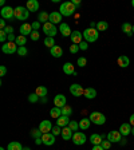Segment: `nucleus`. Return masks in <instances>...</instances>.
<instances>
[{
    "label": "nucleus",
    "instance_id": "obj_55",
    "mask_svg": "<svg viewBox=\"0 0 134 150\" xmlns=\"http://www.w3.org/2000/svg\"><path fill=\"white\" fill-rule=\"evenodd\" d=\"M93 150H105V149H103V147L101 146V145H97V146H94V147H93Z\"/></svg>",
    "mask_w": 134,
    "mask_h": 150
},
{
    "label": "nucleus",
    "instance_id": "obj_14",
    "mask_svg": "<svg viewBox=\"0 0 134 150\" xmlns=\"http://www.w3.org/2000/svg\"><path fill=\"white\" fill-rule=\"evenodd\" d=\"M131 129H133V126L130 125V123H122L121 126H119V133L122 134V137H128L129 134H131Z\"/></svg>",
    "mask_w": 134,
    "mask_h": 150
},
{
    "label": "nucleus",
    "instance_id": "obj_44",
    "mask_svg": "<svg viewBox=\"0 0 134 150\" xmlns=\"http://www.w3.org/2000/svg\"><path fill=\"white\" fill-rule=\"evenodd\" d=\"M101 146H102L105 150H109L110 146H111V142H110V141H107V139H103L102 144H101Z\"/></svg>",
    "mask_w": 134,
    "mask_h": 150
},
{
    "label": "nucleus",
    "instance_id": "obj_46",
    "mask_svg": "<svg viewBox=\"0 0 134 150\" xmlns=\"http://www.w3.org/2000/svg\"><path fill=\"white\" fill-rule=\"evenodd\" d=\"M7 38H8V35L6 34V31L4 30H0V42H6L7 40Z\"/></svg>",
    "mask_w": 134,
    "mask_h": 150
},
{
    "label": "nucleus",
    "instance_id": "obj_11",
    "mask_svg": "<svg viewBox=\"0 0 134 150\" xmlns=\"http://www.w3.org/2000/svg\"><path fill=\"white\" fill-rule=\"evenodd\" d=\"M66 102H67V99H66V97L63 94H58L54 98V105H55V107H59V109L66 106Z\"/></svg>",
    "mask_w": 134,
    "mask_h": 150
},
{
    "label": "nucleus",
    "instance_id": "obj_27",
    "mask_svg": "<svg viewBox=\"0 0 134 150\" xmlns=\"http://www.w3.org/2000/svg\"><path fill=\"white\" fill-rule=\"evenodd\" d=\"M38 22L43 23V24L48 23V22H50V13H47V12H44V11H42V12L38 15Z\"/></svg>",
    "mask_w": 134,
    "mask_h": 150
},
{
    "label": "nucleus",
    "instance_id": "obj_53",
    "mask_svg": "<svg viewBox=\"0 0 134 150\" xmlns=\"http://www.w3.org/2000/svg\"><path fill=\"white\" fill-rule=\"evenodd\" d=\"M15 40H16V38H15V35H13V34L8 35V42H15Z\"/></svg>",
    "mask_w": 134,
    "mask_h": 150
},
{
    "label": "nucleus",
    "instance_id": "obj_49",
    "mask_svg": "<svg viewBox=\"0 0 134 150\" xmlns=\"http://www.w3.org/2000/svg\"><path fill=\"white\" fill-rule=\"evenodd\" d=\"M7 74V67L6 66H0V76H4Z\"/></svg>",
    "mask_w": 134,
    "mask_h": 150
},
{
    "label": "nucleus",
    "instance_id": "obj_10",
    "mask_svg": "<svg viewBox=\"0 0 134 150\" xmlns=\"http://www.w3.org/2000/svg\"><path fill=\"white\" fill-rule=\"evenodd\" d=\"M86 139H87V137H86L84 133H82V131H77V133H74V135H72V142H74L75 145H83L84 142H86Z\"/></svg>",
    "mask_w": 134,
    "mask_h": 150
},
{
    "label": "nucleus",
    "instance_id": "obj_15",
    "mask_svg": "<svg viewBox=\"0 0 134 150\" xmlns=\"http://www.w3.org/2000/svg\"><path fill=\"white\" fill-rule=\"evenodd\" d=\"M71 43L72 44H81L82 42V39H83V34H82V32H79V31H72V34H71Z\"/></svg>",
    "mask_w": 134,
    "mask_h": 150
},
{
    "label": "nucleus",
    "instance_id": "obj_9",
    "mask_svg": "<svg viewBox=\"0 0 134 150\" xmlns=\"http://www.w3.org/2000/svg\"><path fill=\"white\" fill-rule=\"evenodd\" d=\"M0 13H1V18L3 19H12V18H15V8H12V7H9V6L3 7Z\"/></svg>",
    "mask_w": 134,
    "mask_h": 150
},
{
    "label": "nucleus",
    "instance_id": "obj_26",
    "mask_svg": "<svg viewBox=\"0 0 134 150\" xmlns=\"http://www.w3.org/2000/svg\"><path fill=\"white\" fill-rule=\"evenodd\" d=\"M69 123H70V118L66 115H62L56 119V125L60 126V127H66V126H69Z\"/></svg>",
    "mask_w": 134,
    "mask_h": 150
},
{
    "label": "nucleus",
    "instance_id": "obj_45",
    "mask_svg": "<svg viewBox=\"0 0 134 150\" xmlns=\"http://www.w3.org/2000/svg\"><path fill=\"white\" fill-rule=\"evenodd\" d=\"M79 50H81V48H79L78 44H71V46H70V52L71 54H77Z\"/></svg>",
    "mask_w": 134,
    "mask_h": 150
},
{
    "label": "nucleus",
    "instance_id": "obj_40",
    "mask_svg": "<svg viewBox=\"0 0 134 150\" xmlns=\"http://www.w3.org/2000/svg\"><path fill=\"white\" fill-rule=\"evenodd\" d=\"M69 127L71 129L72 131H77L79 129V123L78 122H75V121H70V123H69Z\"/></svg>",
    "mask_w": 134,
    "mask_h": 150
},
{
    "label": "nucleus",
    "instance_id": "obj_17",
    "mask_svg": "<svg viewBox=\"0 0 134 150\" xmlns=\"http://www.w3.org/2000/svg\"><path fill=\"white\" fill-rule=\"evenodd\" d=\"M50 23L52 24H62V13L55 11V12H51L50 13Z\"/></svg>",
    "mask_w": 134,
    "mask_h": 150
},
{
    "label": "nucleus",
    "instance_id": "obj_50",
    "mask_svg": "<svg viewBox=\"0 0 134 150\" xmlns=\"http://www.w3.org/2000/svg\"><path fill=\"white\" fill-rule=\"evenodd\" d=\"M4 31H6V34H7V35H11V34H13V28L11 27V25H7Z\"/></svg>",
    "mask_w": 134,
    "mask_h": 150
},
{
    "label": "nucleus",
    "instance_id": "obj_56",
    "mask_svg": "<svg viewBox=\"0 0 134 150\" xmlns=\"http://www.w3.org/2000/svg\"><path fill=\"white\" fill-rule=\"evenodd\" d=\"M35 144H36V145L43 144V141H42V138H38V139H35Z\"/></svg>",
    "mask_w": 134,
    "mask_h": 150
},
{
    "label": "nucleus",
    "instance_id": "obj_24",
    "mask_svg": "<svg viewBox=\"0 0 134 150\" xmlns=\"http://www.w3.org/2000/svg\"><path fill=\"white\" fill-rule=\"evenodd\" d=\"M50 54L54 56V58H60V56L63 55L62 47H60V46H56V44H55V46H54L50 50Z\"/></svg>",
    "mask_w": 134,
    "mask_h": 150
},
{
    "label": "nucleus",
    "instance_id": "obj_37",
    "mask_svg": "<svg viewBox=\"0 0 134 150\" xmlns=\"http://www.w3.org/2000/svg\"><path fill=\"white\" fill-rule=\"evenodd\" d=\"M72 114V107L67 106L66 105L65 107H62V115H66V117H70Z\"/></svg>",
    "mask_w": 134,
    "mask_h": 150
},
{
    "label": "nucleus",
    "instance_id": "obj_39",
    "mask_svg": "<svg viewBox=\"0 0 134 150\" xmlns=\"http://www.w3.org/2000/svg\"><path fill=\"white\" fill-rule=\"evenodd\" d=\"M77 63H78L79 67H84V66L87 64V59L84 58V56H81V58H78V60H77Z\"/></svg>",
    "mask_w": 134,
    "mask_h": 150
},
{
    "label": "nucleus",
    "instance_id": "obj_12",
    "mask_svg": "<svg viewBox=\"0 0 134 150\" xmlns=\"http://www.w3.org/2000/svg\"><path fill=\"white\" fill-rule=\"evenodd\" d=\"M52 127L54 126L51 125V122L47 121V119L42 121L40 125H39V129H40V131L43 133V134H46V133H51V131H52Z\"/></svg>",
    "mask_w": 134,
    "mask_h": 150
},
{
    "label": "nucleus",
    "instance_id": "obj_61",
    "mask_svg": "<svg viewBox=\"0 0 134 150\" xmlns=\"http://www.w3.org/2000/svg\"><path fill=\"white\" fill-rule=\"evenodd\" d=\"M0 150H6V149H4V147H0Z\"/></svg>",
    "mask_w": 134,
    "mask_h": 150
},
{
    "label": "nucleus",
    "instance_id": "obj_33",
    "mask_svg": "<svg viewBox=\"0 0 134 150\" xmlns=\"http://www.w3.org/2000/svg\"><path fill=\"white\" fill-rule=\"evenodd\" d=\"M35 93L38 94V97L39 98H44L47 95V88L44 87V86H39V87H36Z\"/></svg>",
    "mask_w": 134,
    "mask_h": 150
},
{
    "label": "nucleus",
    "instance_id": "obj_21",
    "mask_svg": "<svg viewBox=\"0 0 134 150\" xmlns=\"http://www.w3.org/2000/svg\"><path fill=\"white\" fill-rule=\"evenodd\" d=\"M72 130L69 127V126H66V127H62V138L65 141H69V139H72Z\"/></svg>",
    "mask_w": 134,
    "mask_h": 150
},
{
    "label": "nucleus",
    "instance_id": "obj_28",
    "mask_svg": "<svg viewBox=\"0 0 134 150\" xmlns=\"http://www.w3.org/2000/svg\"><path fill=\"white\" fill-rule=\"evenodd\" d=\"M122 32H125L128 36H131L133 35V25L130 23H123L122 24Z\"/></svg>",
    "mask_w": 134,
    "mask_h": 150
},
{
    "label": "nucleus",
    "instance_id": "obj_38",
    "mask_svg": "<svg viewBox=\"0 0 134 150\" xmlns=\"http://www.w3.org/2000/svg\"><path fill=\"white\" fill-rule=\"evenodd\" d=\"M39 99H40V98L38 97V94H36V93L30 94V97H28V100H30V103H36Z\"/></svg>",
    "mask_w": 134,
    "mask_h": 150
},
{
    "label": "nucleus",
    "instance_id": "obj_52",
    "mask_svg": "<svg viewBox=\"0 0 134 150\" xmlns=\"http://www.w3.org/2000/svg\"><path fill=\"white\" fill-rule=\"evenodd\" d=\"M129 123H130V125L134 127V114H131V115H130V118H129Z\"/></svg>",
    "mask_w": 134,
    "mask_h": 150
},
{
    "label": "nucleus",
    "instance_id": "obj_59",
    "mask_svg": "<svg viewBox=\"0 0 134 150\" xmlns=\"http://www.w3.org/2000/svg\"><path fill=\"white\" fill-rule=\"evenodd\" d=\"M131 134H133V135H134V127H133V129H131Z\"/></svg>",
    "mask_w": 134,
    "mask_h": 150
},
{
    "label": "nucleus",
    "instance_id": "obj_36",
    "mask_svg": "<svg viewBox=\"0 0 134 150\" xmlns=\"http://www.w3.org/2000/svg\"><path fill=\"white\" fill-rule=\"evenodd\" d=\"M44 46L48 47V48L51 50V48L55 46V40H54V38H48V36H47L46 39H44Z\"/></svg>",
    "mask_w": 134,
    "mask_h": 150
},
{
    "label": "nucleus",
    "instance_id": "obj_7",
    "mask_svg": "<svg viewBox=\"0 0 134 150\" xmlns=\"http://www.w3.org/2000/svg\"><path fill=\"white\" fill-rule=\"evenodd\" d=\"M106 139L110 141L111 144H118V142H121V139H122V134L119 133V130L118 131L113 130V131H110L109 134H107Z\"/></svg>",
    "mask_w": 134,
    "mask_h": 150
},
{
    "label": "nucleus",
    "instance_id": "obj_48",
    "mask_svg": "<svg viewBox=\"0 0 134 150\" xmlns=\"http://www.w3.org/2000/svg\"><path fill=\"white\" fill-rule=\"evenodd\" d=\"M31 25H32V30H34V31H38V30L40 28V23L39 22H34Z\"/></svg>",
    "mask_w": 134,
    "mask_h": 150
},
{
    "label": "nucleus",
    "instance_id": "obj_22",
    "mask_svg": "<svg viewBox=\"0 0 134 150\" xmlns=\"http://www.w3.org/2000/svg\"><path fill=\"white\" fill-rule=\"evenodd\" d=\"M59 31L62 32L63 36H71V34H72V31L70 30V25L67 23H62L59 25Z\"/></svg>",
    "mask_w": 134,
    "mask_h": 150
},
{
    "label": "nucleus",
    "instance_id": "obj_1",
    "mask_svg": "<svg viewBox=\"0 0 134 150\" xmlns=\"http://www.w3.org/2000/svg\"><path fill=\"white\" fill-rule=\"evenodd\" d=\"M83 38L87 43H93V42L98 40V38H99V31H98L97 28H90L89 27L83 31Z\"/></svg>",
    "mask_w": 134,
    "mask_h": 150
},
{
    "label": "nucleus",
    "instance_id": "obj_3",
    "mask_svg": "<svg viewBox=\"0 0 134 150\" xmlns=\"http://www.w3.org/2000/svg\"><path fill=\"white\" fill-rule=\"evenodd\" d=\"M90 121L93 122V123H95V125H103L105 122H106V117L103 115L102 112L99 111H93L90 114Z\"/></svg>",
    "mask_w": 134,
    "mask_h": 150
},
{
    "label": "nucleus",
    "instance_id": "obj_16",
    "mask_svg": "<svg viewBox=\"0 0 134 150\" xmlns=\"http://www.w3.org/2000/svg\"><path fill=\"white\" fill-rule=\"evenodd\" d=\"M32 25L30 24V23H23L22 25H20V35H23V36H27V35H31L32 34Z\"/></svg>",
    "mask_w": 134,
    "mask_h": 150
},
{
    "label": "nucleus",
    "instance_id": "obj_20",
    "mask_svg": "<svg viewBox=\"0 0 134 150\" xmlns=\"http://www.w3.org/2000/svg\"><path fill=\"white\" fill-rule=\"evenodd\" d=\"M26 7L30 12H36V11H39V1L38 0H28Z\"/></svg>",
    "mask_w": 134,
    "mask_h": 150
},
{
    "label": "nucleus",
    "instance_id": "obj_29",
    "mask_svg": "<svg viewBox=\"0 0 134 150\" xmlns=\"http://www.w3.org/2000/svg\"><path fill=\"white\" fill-rule=\"evenodd\" d=\"M90 125H91L90 118H82L81 122H79V129H82V130H87V129L90 127Z\"/></svg>",
    "mask_w": 134,
    "mask_h": 150
},
{
    "label": "nucleus",
    "instance_id": "obj_62",
    "mask_svg": "<svg viewBox=\"0 0 134 150\" xmlns=\"http://www.w3.org/2000/svg\"><path fill=\"white\" fill-rule=\"evenodd\" d=\"M133 34H134V25H133Z\"/></svg>",
    "mask_w": 134,
    "mask_h": 150
},
{
    "label": "nucleus",
    "instance_id": "obj_60",
    "mask_svg": "<svg viewBox=\"0 0 134 150\" xmlns=\"http://www.w3.org/2000/svg\"><path fill=\"white\" fill-rule=\"evenodd\" d=\"M131 6H133V7H134V0H133V1H131Z\"/></svg>",
    "mask_w": 134,
    "mask_h": 150
},
{
    "label": "nucleus",
    "instance_id": "obj_23",
    "mask_svg": "<svg viewBox=\"0 0 134 150\" xmlns=\"http://www.w3.org/2000/svg\"><path fill=\"white\" fill-rule=\"evenodd\" d=\"M63 72H65V74H67V75H74L75 74L74 64H72V63H70V62L65 63V64H63Z\"/></svg>",
    "mask_w": 134,
    "mask_h": 150
},
{
    "label": "nucleus",
    "instance_id": "obj_19",
    "mask_svg": "<svg viewBox=\"0 0 134 150\" xmlns=\"http://www.w3.org/2000/svg\"><path fill=\"white\" fill-rule=\"evenodd\" d=\"M103 139H105V135H99V134H97V133H94V134L90 135V142L94 145V146L101 145Z\"/></svg>",
    "mask_w": 134,
    "mask_h": 150
},
{
    "label": "nucleus",
    "instance_id": "obj_31",
    "mask_svg": "<svg viewBox=\"0 0 134 150\" xmlns=\"http://www.w3.org/2000/svg\"><path fill=\"white\" fill-rule=\"evenodd\" d=\"M15 43H16V46L18 47H24L26 43H27V38L23 36V35H19V36H16Z\"/></svg>",
    "mask_w": 134,
    "mask_h": 150
},
{
    "label": "nucleus",
    "instance_id": "obj_2",
    "mask_svg": "<svg viewBox=\"0 0 134 150\" xmlns=\"http://www.w3.org/2000/svg\"><path fill=\"white\" fill-rule=\"evenodd\" d=\"M75 11H77V7L72 4V1H65L60 4L59 12L62 13V16H71L74 15Z\"/></svg>",
    "mask_w": 134,
    "mask_h": 150
},
{
    "label": "nucleus",
    "instance_id": "obj_42",
    "mask_svg": "<svg viewBox=\"0 0 134 150\" xmlns=\"http://www.w3.org/2000/svg\"><path fill=\"white\" fill-rule=\"evenodd\" d=\"M27 52H28V50L26 48V46L24 47H19L18 48V55L19 56H26L27 55Z\"/></svg>",
    "mask_w": 134,
    "mask_h": 150
},
{
    "label": "nucleus",
    "instance_id": "obj_13",
    "mask_svg": "<svg viewBox=\"0 0 134 150\" xmlns=\"http://www.w3.org/2000/svg\"><path fill=\"white\" fill-rule=\"evenodd\" d=\"M42 141H43L44 145L51 146V145L55 144V135H54L52 133H46V134L42 135Z\"/></svg>",
    "mask_w": 134,
    "mask_h": 150
},
{
    "label": "nucleus",
    "instance_id": "obj_43",
    "mask_svg": "<svg viewBox=\"0 0 134 150\" xmlns=\"http://www.w3.org/2000/svg\"><path fill=\"white\" fill-rule=\"evenodd\" d=\"M51 133H52V134L56 137V135L62 134V129H60V126L56 125V126H54V127H52V131H51Z\"/></svg>",
    "mask_w": 134,
    "mask_h": 150
},
{
    "label": "nucleus",
    "instance_id": "obj_8",
    "mask_svg": "<svg viewBox=\"0 0 134 150\" xmlns=\"http://www.w3.org/2000/svg\"><path fill=\"white\" fill-rule=\"evenodd\" d=\"M70 93H71L74 97H82L84 94V88L78 83H72L71 86H70Z\"/></svg>",
    "mask_w": 134,
    "mask_h": 150
},
{
    "label": "nucleus",
    "instance_id": "obj_25",
    "mask_svg": "<svg viewBox=\"0 0 134 150\" xmlns=\"http://www.w3.org/2000/svg\"><path fill=\"white\" fill-rule=\"evenodd\" d=\"M84 97L87 98V99H94V98L97 97V90L93 87H87V88H84V94H83Z\"/></svg>",
    "mask_w": 134,
    "mask_h": 150
},
{
    "label": "nucleus",
    "instance_id": "obj_5",
    "mask_svg": "<svg viewBox=\"0 0 134 150\" xmlns=\"http://www.w3.org/2000/svg\"><path fill=\"white\" fill-rule=\"evenodd\" d=\"M43 32L48 38H54L56 34H58V28L55 27V24L48 22V23H46V24H43Z\"/></svg>",
    "mask_w": 134,
    "mask_h": 150
},
{
    "label": "nucleus",
    "instance_id": "obj_54",
    "mask_svg": "<svg viewBox=\"0 0 134 150\" xmlns=\"http://www.w3.org/2000/svg\"><path fill=\"white\" fill-rule=\"evenodd\" d=\"M72 4H74L75 7H79L81 6V1H79V0H72Z\"/></svg>",
    "mask_w": 134,
    "mask_h": 150
},
{
    "label": "nucleus",
    "instance_id": "obj_34",
    "mask_svg": "<svg viewBox=\"0 0 134 150\" xmlns=\"http://www.w3.org/2000/svg\"><path fill=\"white\" fill-rule=\"evenodd\" d=\"M30 134H31V137L34 138V139H38V138H42L43 133L40 131V129H32V130L30 131Z\"/></svg>",
    "mask_w": 134,
    "mask_h": 150
},
{
    "label": "nucleus",
    "instance_id": "obj_6",
    "mask_svg": "<svg viewBox=\"0 0 134 150\" xmlns=\"http://www.w3.org/2000/svg\"><path fill=\"white\" fill-rule=\"evenodd\" d=\"M18 48L19 47L16 46L15 42H7V43L3 44V47H1V51H3L4 54H15L18 52Z\"/></svg>",
    "mask_w": 134,
    "mask_h": 150
},
{
    "label": "nucleus",
    "instance_id": "obj_30",
    "mask_svg": "<svg viewBox=\"0 0 134 150\" xmlns=\"http://www.w3.org/2000/svg\"><path fill=\"white\" fill-rule=\"evenodd\" d=\"M50 115H51V118L58 119L59 117H62V109H59V107H52V109L50 110Z\"/></svg>",
    "mask_w": 134,
    "mask_h": 150
},
{
    "label": "nucleus",
    "instance_id": "obj_57",
    "mask_svg": "<svg viewBox=\"0 0 134 150\" xmlns=\"http://www.w3.org/2000/svg\"><path fill=\"white\" fill-rule=\"evenodd\" d=\"M90 28H97V23L91 22V23H90Z\"/></svg>",
    "mask_w": 134,
    "mask_h": 150
},
{
    "label": "nucleus",
    "instance_id": "obj_58",
    "mask_svg": "<svg viewBox=\"0 0 134 150\" xmlns=\"http://www.w3.org/2000/svg\"><path fill=\"white\" fill-rule=\"evenodd\" d=\"M23 150H31L30 147H23Z\"/></svg>",
    "mask_w": 134,
    "mask_h": 150
},
{
    "label": "nucleus",
    "instance_id": "obj_51",
    "mask_svg": "<svg viewBox=\"0 0 134 150\" xmlns=\"http://www.w3.org/2000/svg\"><path fill=\"white\" fill-rule=\"evenodd\" d=\"M6 27H7L6 20H4V19H1V20H0V28H1V30H6Z\"/></svg>",
    "mask_w": 134,
    "mask_h": 150
},
{
    "label": "nucleus",
    "instance_id": "obj_41",
    "mask_svg": "<svg viewBox=\"0 0 134 150\" xmlns=\"http://www.w3.org/2000/svg\"><path fill=\"white\" fill-rule=\"evenodd\" d=\"M30 38H31V40H34V42L39 40V38H40V32L39 31H32V34L30 35Z\"/></svg>",
    "mask_w": 134,
    "mask_h": 150
},
{
    "label": "nucleus",
    "instance_id": "obj_47",
    "mask_svg": "<svg viewBox=\"0 0 134 150\" xmlns=\"http://www.w3.org/2000/svg\"><path fill=\"white\" fill-rule=\"evenodd\" d=\"M79 48H81V50H87V48H89V43H87V42H82V43L81 44H79Z\"/></svg>",
    "mask_w": 134,
    "mask_h": 150
},
{
    "label": "nucleus",
    "instance_id": "obj_18",
    "mask_svg": "<svg viewBox=\"0 0 134 150\" xmlns=\"http://www.w3.org/2000/svg\"><path fill=\"white\" fill-rule=\"evenodd\" d=\"M117 64L121 67V69H126V67H129V64H130V59H129L126 55H121L117 59Z\"/></svg>",
    "mask_w": 134,
    "mask_h": 150
},
{
    "label": "nucleus",
    "instance_id": "obj_32",
    "mask_svg": "<svg viewBox=\"0 0 134 150\" xmlns=\"http://www.w3.org/2000/svg\"><path fill=\"white\" fill-rule=\"evenodd\" d=\"M7 150H23V146L19 144V142L13 141V142H9V144H8V147H7Z\"/></svg>",
    "mask_w": 134,
    "mask_h": 150
},
{
    "label": "nucleus",
    "instance_id": "obj_35",
    "mask_svg": "<svg viewBox=\"0 0 134 150\" xmlns=\"http://www.w3.org/2000/svg\"><path fill=\"white\" fill-rule=\"evenodd\" d=\"M107 28H109V23H107V22H98L97 23V30L99 32L106 31Z\"/></svg>",
    "mask_w": 134,
    "mask_h": 150
},
{
    "label": "nucleus",
    "instance_id": "obj_4",
    "mask_svg": "<svg viewBox=\"0 0 134 150\" xmlns=\"http://www.w3.org/2000/svg\"><path fill=\"white\" fill-rule=\"evenodd\" d=\"M30 11L27 9V7H16L15 8V19L18 20H27Z\"/></svg>",
    "mask_w": 134,
    "mask_h": 150
}]
</instances>
